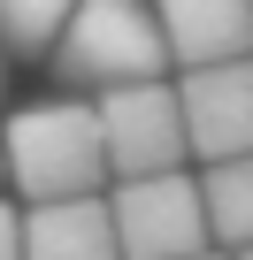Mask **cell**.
Masks as SVG:
<instances>
[{"label":"cell","mask_w":253,"mask_h":260,"mask_svg":"<svg viewBox=\"0 0 253 260\" xmlns=\"http://www.w3.org/2000/svg\"><path fill=\"white\" fill-rule=\"evenodd\" d=\"M0 176L23 191V207L77 199V191H107V153H100V115H92V100L16 107L8 130H0Z\"/></svg>","instance_id":"1"},{"label":"cell","mask_w":253,"mask_h":260,"mask_svg":"<svg viewBox=\"0 0 253 260\" xmlns=\"http://www.w3.org/2000/svg\"><path fill=\"white\" fill-rule=\"evenodd\" d=\"M54 77L77 92L169 77V46L154 23V0H77L62 39H54Z\"/></svg>","instance_id":"2"},{"label":"cell","mask_w":253,"mask_h":260,"mask_svg":"<svg viewBox=\"0 0 253 260\" xmlns=\"http://www.w3.org/2000/svg\"><path fill=\"white\" fill-rule=\"evenodd\" d=\"M107 214L123 260H184L207 245V207L192 169H154V176H107Z\"/></svg>","instance_id":"3"},{"label":"cell","mask_w":253,"mask_h":260,"mask_svg":"<svg viewBox=\"0 0 253 260\" xmlns=\"http://www.w3.org/2000/svg\"><path fill=\"white\" fill-rule=\"evenodd\" d=\"M100 115V153L107 176H154V169H184V115H177V84L169 77H138V84H107L92 92Z\"/></svg>","instance_id":"4"},{"label":"cell","mask_w":253,"mask_h":260,"mask_svg":"<svg viewBox=\"0 0 253 260\" xmlns=\"http://www.w3.org/2000/svg\"><path fill=\"white\" fill-rule=\"evenodd\" d=\"M177 115H184V153L200 169L253 153V54L184 69L177 77Z\"/></svg>","instance_id":"5"},{"label":"cell","mask_w":253,"mask_h":260,"mask_svg":"<svg viewBox=\"0 0 253 260\" xmlns=\"http://www.w3.org/2000/svg\"><path fill=\"white\" fill-rule=\"evenodd\" d=\"M169 69H207L253 54V0H154Z\"/></svg>","instance_id":"6"},{"label":"cell","mask_w":253,"mask_h":260,"mask_svg":"<svg viewBox=\"0 0 253 260\" xmlns=\"http://www.w3.org/2000/svg\"><path fill=\"white\" fill-rule=\"evenodd\" d=\"M23 260H123L107 191H77V199L23 207Z\"/></svg>","instance_id":"7"},{"label":"cell","mask_w":253,"mask_h":260,"mask_svg":"<svg viewBox=\"0 0 253 260\" xmlns=\"http://www.w3.org/2000/svg\"><path fill=\"white\" fill-rule=\"evenodd\" d=\"M200 207H207V245L222 252L253 245V153L200 169Z\"/></svg>","instance_id":"8"},{"label":"cell","mask_w":253,"mask_h":260,"mask_svg":"<svg viewBox=\"0 0 253 260\" xmlns=\"http://www.w3.org/2000/svg\"><path fill=\"white\" fill-rule=\"evenodd\" d=\"M77 0H0V46L8 54H54Z\"/></svg>","instance_id":"9"},{"label":"cell","mask_w":253,"mask_h":260,"mask_svg":"<svg viewBox=\"0 0 253 260\" xmlns=\"http://www.w3.org/2000/svg\"><path fill=\"white\" fill-rule=\"evenodd\" d=\"M0 260H23V207L0 199Z\"/></svg>","instance_id":"10"},{"label":"cell","mask_w":253,"mask_h":260,"mask_svg":"<svg viewBox=\"0 0 253 260\" xmlns=\"http://www.w3.org/2000/svg\"><path fill=\"white\" fill-rule=\"evenodd\" d=\"M184 260H230V252H222V245H200V252H184Z\"/></svg>","instance_id":"11"},{"label":"cell","mask_w":253,"mask_h":260,"mask_svg":"<svg viewBox=\"0 0 253 260\" xmlns=\"http://www.w3.org/2000/svg\"><path fill=\"white\" fill-rule=\"evenodd\" d=\"M0 84H8V46H0Z\"/></svg>","instance_id":"12"},{"label":"cell","mask_w":253,"mask_h":260,"mask_svg":"<svg viewBox=\"0 0 253 260\" xmlns=\"http://www.w3.org/2000/svg\"><path fill=\"white\" fill-rule=\"evenodd\" d=\"M230 260H253V245H238V252H230Z\"/></svg>","instance_id":"13"}]
</instances>
